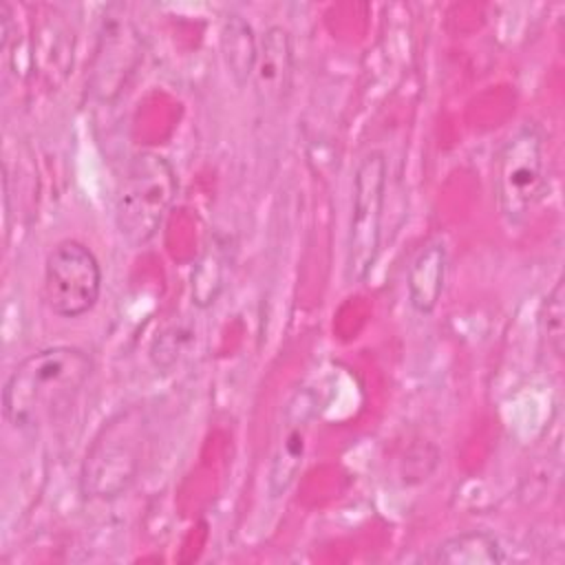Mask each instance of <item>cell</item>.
Wrapping results in <instances>:
<instances>
[{"instance_id": "obj_1", "label": "cell", "mask_w": 565, "mask_h": 565, "mask_svg": "<svg viewBox=\"0 0 565 565\" xmlns=\"http://www.w3.org/2000/svg\"><path fill=\"white\" fill-rule=\"evenodd\" d=\"M86 349L55 344L22 358L2 388V415L15 430H38L64 417L93 375Z\"/></svg>"}, {"instance_id": "obj_2", "label": "cell", "mask_w": 565, "mask_h": 565, "mask_svg": "<svg viewBox=\"0 0 565 565\" xmlns=\"http://www.w3.org/2000/svg\"><path fill=\"white\" fill-rule=\"evenodd\" d=\"M148 441V419L139 406L113 415L86 448L79 486L88 499H117L137 479Z\"/></svg>"}, {"instance_id": "obj_3", "label": "cell", "mask_w": 565, "mask_h": 565, "mask_svg": "<svg viewBox=\"0 0 565 565\" xmlns=\"http://www.w3.org/2000/svg\"><path fill=\"white\" fill-rule=\"evenodd\" d=\"M177 190V172L166 157L139 152L128 161L115 196V225L130 247L152 241Z\"/></svg>"}, {"instance_id": "obj_4", "label": "cell", "mask_w": 565, "mask_h": 565, "mask_svg": "<svg viewBox=\"0 0 565 565\" xmlns=\"http://www.w3.org/2000/svg\"><path fill=\"white\" fill-rule=\"evenodd\" d=\"M547 188L545 135L534 121L519 124L494 159V199L508 225H521Z\"/></svg>"}, {"instance_id": "obj_5", "label": "cell", "mask_w": 565, "mask_h": 565, "mask_svg": "<svg viewBox=\"0 0 565 565\" xmlns=\"http://www.w3.org/2000/svg\"><path fill=\"white\" fill-rule=\"evenodd\" d=\"M386 157L380 150L366 152L353 174L351 221L347 234L344 271L349 282H362L373 271L382 247V218L386 203Z\"/></svg>"}, {"instance_id": "obj_6", "label": "cell", "mask_w": 565, "mask_h": 565, "mask_svg": "<svg viewBox=\"0 0 565 565\" xmlns=\"http://www.w3.org/2000/svg\"><path fill=\"white\" fill-rule=\"evenodd\" d=\"M102 267L79 241H60L44 260V302L60 318H79L99 300Z\"/></svg>"}, {"instance_id": "obj_7", "label": "cell", "mask_w": 565, "mask_h": 565, "mask_svg": "<svg viewBox=\"0 0 565 565\" xmlns=\"http://www.w3.org/2000/svg\"><path fill=\"white\" fill-rule=\"evenodd\" d=\"M143 57V44L137 26L124 13L106 11L90 60L88 90L97 102H115Z\"/></svg>"}, {"instance_id": "obj_8", "label": "cell", "mask_w": 565, "mask_h": 565, "mask_svg": "<svg viewBox=\"0 0 565 565\" xmlns=\"http://www.w3.org/2000/svg\"><path fill=\"white\" fill-rule=\"evenodd\" d=\"M318 399L309 388L296 391L285 408V433L280 437L278 450L274 455L271 468H269V494L280 497L289 490L294 479L298 477L302 468L305 457V439L309 430V422L316 415Z\"/></svg>"}, {"instance_id": "obj_9", "label": "cell", "mask_w": 565, "mask_h": 565, "mask_svg": "<svg viewBox=\"0 0 565 565\" xmlns=\"http://www.w3.org/2000/svg\"><path fill=\"white\" fill-rule=\"evenodd\" d=\"M294 77V44L291 35L282 26H269L258 42V60L254 68V88L258 102L280 106L289 90Z\"/></svg>"}, {"instance_id": "obj_10", "label": "cell", "mask_w": 565, "mask_h": 565, "mask_svg": "<svg viewBox=\"0 0 565 565\" xmlns=\"http://www.w3.org/2000/svg\"><path fill=\"white\" fill-rule=\"evenodd\" d=\"M448 271V249L441 238L426 241L415 258L411 260L406 274V291L413 311L419 316H430L444 294Z\"/></svg>"}, {"instance_id": "obj_11", "label": "cell", "mask_w": 565, "mask_h": 565, "mask_svg": "<svg viewBox=\"0 0 565 565\" xmlns=\"http://www.w3.org/2000/svg\"><path fill=\"white\" fill-rule=\"evenodd\" d=\"M221 57L227 68L230 79L243 88L252 82L256 60H258V40L252 24L238 15L227 13L221 22Z\"/></svg>"}, {"instance_id": "obj_12", "label": "cell", "mask_w": 565, "mask_h": 565, "mask_svg": "<svg viewBox=\"0 0 565 565\" xmlns=\"http://www.w3.org/2000/svg\"><path fill=\"white\" fill-rule=\"evenodd\" d=\"M426 561L437 565H497L505 561L499 539L486 530H466L444 539Z\"/></svg>"}, {"instance_id": "obj_13", "label": "cell", "mask_w": 565, "mask_h": 565, "mask_svg": "<svg viewBox=\"0 0 565 565\" xmlns=\"http://www.w3.org/2000/svg\"><path fill=\"white\" fill-rule=\"evenodd\" d=\"M225 271H227L225 245H221L218 241H212L205 247V252L199 256L190 274V300L194 307L210 309L218 300L225 287Z\"/></svg>"}, {"instance_id": "obj_14", "label": "cell", "mask_w": 565, "mask_h": 565, "mask_svg": "<svg viewBox=\"0 0 565 565\" xmlns=\"http://www.w3.org/2000/svg\"><path fill=\"white\" fill-rule=\"evenodd\" d=\"M545 318H543V324H545V335H547V347L552 349V353L556 358L563 355V333H565V327H563V316H565V307H563V280H556V285L552 287V291L547 294L545 298Z\"/></svg>"}]
</instances>
